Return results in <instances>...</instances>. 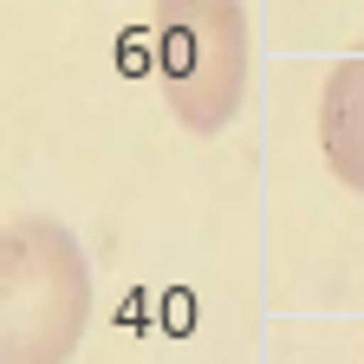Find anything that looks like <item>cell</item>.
Segmentation results:
<instances>
[{
	"mask_svg": "<svg viewBox=\"0 0 364 364\" xmlns=\"http://www.w3.org/2000/svg\"><path fill=\"white\" fill-rule=\"evenodd\" d=\"M91 318V260L53 215L0 235V364H65Z\"/></svg>",
	"mask_w": 364,
	"mask_h": 364,
	"instance_id": "6da1fadb",
	"label": "cell"
},
{
	"mask_svg": "<svg viewBox=\"0 0 364 364\" xmlns=\"http://www.w3.org/2000/svg\"><path fill=\"white\" fill-rule=\"evenodd\" d=\"M156 85L182 130L235 124L247 105V0H156Z\"/></svg>",
	"mask_w": 364,
	"mask_h": 364,
	"instance_id": "7a4b0ae2",
	"label": "cell"
},
{
	"mask_svg": "<svg viewBox=\"0 0 364 364\" xmlns=\"http://www.w3.org/2000/svg\"><path fill=\"white\" fill-rule=\"evenodd\" d=\"M318 150L345 189L364 196V53H345L318 91Z\"/></svg>",
	"mask_w": 364,
	"mask_h": 364,
	"instance_id": "3957f363",
	"label": "cell"
}]
</instances>
